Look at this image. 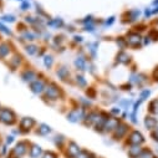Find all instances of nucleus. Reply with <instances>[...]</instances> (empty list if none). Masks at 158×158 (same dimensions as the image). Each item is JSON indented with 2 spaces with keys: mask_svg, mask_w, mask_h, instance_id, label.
<instances>
[{
  "mask_svg": "<svg viewBox=\"0 0 158 158\" xmlns=\"http://www.w3.org/2000/svg\"><path fill=\"white\" fill-rule=\"evenodd\" d=\"M30 149V143L27 141H19V143L15 144L14 148L8 154V158H23L24 156L29 154Z\"/></svg>",
  "mask_w": 158,
  "mask_h": 158,
  "instance_id": "2",
  "label": "nucleus"
},
{
  "mask_svg": "<svg viewBox=\"0 0 158 158\" xmlns=\"http://www.w3.org/2000/svg\"><path fill=\"white\" fill-rule=\"evenodd\" d=\"M128 132H130V126L126 125V123H123V122H120V125H118L117 128L113 131L112 137H113L114 141H121V139H123V138L127 137Z\"/></svg>",
  "mask_w": 158,
  "mask_h": 158,
  "instance_id": "7",
  "label": "nucleus"
},
{
  "mask_svg": "<svg viewBox=\"0 0 158 158\" xmlns=\"http://www.w3.org/2000/svg\"><path fill=\"white\" fill-rule=\"evenodd\" d=\"M138 158H156V156H154L151 151H148V149H143V152L141 153V156H139Z\"/></svg>",
  "mask_w": 158,
  "mask_h": 158,
  "instance_id": "38",
  "label": "nucleus"
},
{
  "mask_svg": "<svg viewBox=\"0 0 158 158\" xmlns=\"http://www.w3.org/2000/svg\"><path fill=\"white\" fill-rule=\"evenodd\" d=\"M46 85H48V81L44 77H41V78H37V80H35L34 82L30 84V90L35 95H43Z\"/></svg>",
  "mask_w": 158,
  "mask_h": 158,
  "instance_id": "10",
  "label": "nucleus"
},
{
  "mask_svg": "<svg viewBox=\"0 0 158 158\" xmlns=\"http://www.w3.org/2000/svg\"><path fill=\"white\" fill-rule=\"evenodd\" d=\"M86 116V110L82 108L81 106L78 107H73L71 108L67 113H66V118L67 121L72 122V123H78V122H82L84 118Z\"/></svg>",
  "mask_w": 158,
  "mask_h": 158,
  "instance_id": "4",
  "label": "nucleus"
},
{
  "mask_svg": "<svg viewBox=\"0 0 158 158\" xmlns=\"http://www.w3.org/2000/svg\"><path fill=\"white\" fill-rule=\"evenodd\" d=\"M143 39L141 37V35L137 31H131L130 34H127L126 36V41H127V46L130 48H138L141 45Z\"/></svg>",
  "mask_w": 158,
  "mask_h": 158,
  "instance_id": "12",
  "label": "nucleus"
},
{
  "mask_svg": "<svg viewBox=\"0 0 158 158\" xmlns=\"http://www.w3.org/2000/svg\"><path fill=\"white\" fill-rule=\"evenodd\" d=\"M149 95H151V91H149V90H144V91H142V92H141V98H139V100L144 101Z\"/></svg>",
  "mask_w": 158,
  "mask_h": 158,
  "instance_id": "48",
  "label": "nucleus"
},
{
  "mask_svg": "<svg viewBox=\"0 0 158 158\" xmlns=\"http://www.w3.org/2000/svg\"><path fill=\"white\" fill-rule=\"evenodd\" d=\"M14 141H15V137H14L13 135H10V136H6L5 143H6V146H10V144H13V143H14Z\"/></svg>",
  "mask_w": 158,
  "mask_h": 158,
  "instance_id": "49",
  "label": "nucleus"
},
{
  "mask_svg": "<svg viewBox=\"0 0 158 158\" xmlns=\"http://www.w3.org/2000/svg\"><path fill=\"white\" fill-rule=\"evenodd\" d=\"M76 158H96V156L89 151H81Z\"/></svg>",
  "mask_w": 158,
  "mask_h": 158,
  "instance_id": "34",
  "label": "nucleus"
},
{
  "mask_svg": "<svg viewBox=\"0 0 158 158\" xmlns=\"http://www.w3.org/2000/svg\"><path fill=\"white\" fill-rule=\"evenodd\" d=\"M84 30L87 31V32H95V30H96V24H95V23L86 24V25H84Z\"/></svg>",
  "mask_w": 158,
  "mask_h": 158,
  "instance_id": "37",
  "label": "nucleus"
},
{
  "mask_svg": "<svg viewBox=\"0 0 158 158\" xmlns=\"http://www.w3.org/2000/svg\"><path fill=\"white\" fill-rule=\"evenodd\" d=\"M101 112L102 111H96V110H91V111L86 112V116L84 118L82 123L87 127H95L101 117Z\"/></svg>",
  "mask_w": 158,
  "mask_h": 158,
  "instance_id": "5",
  "label": "nucleus"
},
{
  "mask_svg": "<svg viewBox=\"0 0 158 158\" xmlns=\"http://www.w3.org/2000/svg\"><path fill=\"white\" fill-rule=\"evenodd\" d=\"M110 113H111L113 117H118V116L121 114V108H120V107H113V108H111Z\"/></svg>",
  "mask_w": 158,
  "mask_h": 158,
  "instance_id": "42",
  "label": "nucleus"
},
{
  "mask_svg": "<svg viewBox=\"0 0 158 158\" xmlns=\"http://www.w3.org/2000/svg\"><path fill=\"white\" fill-rule=\"evenodd\" d=\"M151 137H152L156 142H158V126H157L154 130H152V132H151Z\"/></svg>",
  "mask_w": 158,
  "mask_h": 158,
  "instance_id": "46",
  "label": "nucleus"
},
{
  "mask_svg": "<svg viewBox=\"0 0 158 158\" xmlns=\"http://www.w3.org/2000/svg\"><path fill=\"white\" fill-rule=\"evenodd\" d=\"M73 65H75V67H76L78 71H86V70H87V65H89V61H87L86 56L81 54V55H78V56L75 59V61H73Z\"/></svg>",
  "mask_w": 158,
  "mask_h": 158,
  "instance_id": "16",
  "label": "nucleus"
},
{
  "mask_svg": "<svg viewBox=\"0 0 158 158\" xmlns=\"http://www.w3.org/2000/svg\"><path fill=\"white\" fill-rule=\"evenodd\" d=\"M52 142H54V144H55L57 148H61V149H62V148L66 146V143H67L65 136H62V135H56V136L52 138Z\"/></svg>",
  "mask_w": 158,
  "mask_h": 158,
  "instance_id": "26",
  "label": "nucleus"
},
{
  "mask_svg": "<svg viewBox=\"0 0 158 158\" xmlns=\"http://www.w3.org/2000/svg\"><path fill=\"white\" fill-rule=\"evenodd\" d=\"M36 126V121L32 117H23L19 121V131L20 133H29Z\"/></svg>",
  "mask_w": 158,
  "mask_h": 158,
  "instance_id": "6",
  "label": "nucleus"
},
{
  "mask_svg": "<svg viewBox=\"0 0 158 158\" xmlns=\"http://www.w3.org/2000/svg\"><path fill=\"white\" fill-rule=\"evenodd\" d=\"M148 110L152 114H158V98L151 101V103L148 106Z\"/></svg>",
  "mask_w": 158,
  "mask_h": 158,
  "instance_id": "32",
  "label": "nucleus"
},
{
  "mask_svg": "<svg viewBox=\"0 0 158 158\" xmlns=\"http://www.w3.org/2000/svg\"><path fill=\"white\" fill-rule=\"evenodd\" d=\"M43 154H44V151L40 144H36V143L30 144V149H29L30 158H41Z\"/></svg>",
  "mask_w": 158,
  "mask_h": 158,
  "instance_id": "18",
  "label": "nucleus"
},
{
  "mask_svg": "<svg viewBox=\"0 0 158 158\" xmlns=\"http://www.w3.org/2000/svg\"><path fill=\"white\" fill-rule=\"evenodd\" d=\"M96 95H97V92H96V90H95V89H92V87H90V89L87 90V96H89V98H91V100H94V98L96 97Z\"/></svg>",
  "mask_w": 158,
  "mask_h": 158,
  "instance_id": "43",
  "label": "nucleus"
},
{
  "mask_svg": "<svg viewBox=\"0 0 158 158\" xmlns=\"http://www.w3.org/2000/svg\"><path fill=\"white\" fill-rule=\"evenodd\" d=\"M158 4V0H154V2H153V5H157Z\"/></svg>",
  "mask_w": 158,
  "mask_h": 158,
  "instance_id": "53",
  "label": "nucleus"
},
{
  "mask_svg": "<svg viewBox=\"0 0 158 158\" xmlns=\"http://www.w3.org/2000/svg\"><path fill=\"white\" fill-rule=\"evenodd\" d=\"M139 15H141V11H139L138 9L130 10V11L126 13V16L128 18V19H127L128 21H135V20H137V19L139 18Z\"/></svg>",
  "mask_w": 158,
  "mask_h": 158,
  "instance_id": "30",
  "label": "nucleus"
},
{
  "mask_svg": "<svg viewBox=\"0 0 158 158\" xmlns=\"http://www.w3.org/2000/svg\"><path fill=\"white\" fill-rule=\"evenodd\" d=\"M75 82H76V85L78 87H86L87 86V80L85 78V76L81 75V73H77L75 76Z\"/></svg>",
  "mask_w": 158,
  "mask_h": 158,
  "instance_id": "29",
  "label": "nucleus"
},
{
  "mask_svg": "<svg viewBox=\"0 0 158 158\" xmlns=\"http://www.w3.org/2000/svg\"><path fill=\"white\" fill-rule=\"evenodd\" d=\"M11 51H13V46L8 41L0 43V60H5L6 57H9Z\"/></svg>",
  "mask_w": 158,
  "mask_h": 158,
  "instance_id": "17",
  "label": "nucleus"
},
{
  "mask_svg": "<svg viewBox=\"0 0 158 158\" xmlns=\"http://www.w3.org/2000/svg\"><path fill=\"white\" fill-rule=\"evenodd\" d=\"M81 23H82L84 25H86V24H90V23H95V20H94V16L90 15V16H86L84 20H81Z\"/></svg>",
  "mask_w": 158,
  "mask_h": 158,
  "instance_id": "47",
  "label": "nucleus"
},
{
  "mask_svg": "<svg viewBox=\"0 0 158 158\" xmlns=\"http://www.w3.org/2000/svg\"><path fill=\"white\" fill-rule=\"evenodd\" d=\"M46 25L50 26L51 29H61V27H64L65 23H64V20L61 18H54V19L48 20L46 21Z\"/></svg>",
  "mask_w": 158,
  "mask_h": 158,
  "instance_id": "22",
  "label": "nucleus"
},
{
  "mask_svg": "<svg viewBox=\"0 0 158 158\" xmlns=\"http://www.w3.org/2000/svg\"><path fill=\"white\" fill-rule=\"evenodd\" d=\"M97 50H98V43L91 41V43L87 44V51H89V54H90L91 57H95V56H96Z\"/></svg>",
  "mask_w": 158,
  "mask_h": 158,
  "instance_id": "28",
  "label": "nucleus"
},
{
  "mask_svg": "<svg viewBox=\"0 0 158 158\" xmlns=\"http://www.w3.org/2000/svg\"><path fill=\"white\" fill-rule=\"evenodd\" d=\"M44 98L49 102H55V101H59L64 94H62V90L61 87L55 84V82H48L46 87H45V91H44Z\"/></svg>",
  "mask_w": 158,
  "mask_h": 158,
  "instance_id": "1",
  "label": "nucleus"
},
{
  "mask_svg": "<svg viewBox=\"0 0 158 158\" xmlns=\"http://www.w3.org/2000/svg\"><path fill=\"white\" fill-rule=\"evenodd\" d=\"M40 36H41L40 32H37L36 30H29V29H26L25 31H21V34H20V39L26 43H32V41L37 40Z\"/></svg>",
  "mask_w": 158,
  "mask_h": 158,
  "instance_id": "13",
  "label": "nucleus"
},
{
  "mask_svg": "<svg viewBox=\"0 0 158 158\" xmlns=\"http://www.w3.org/2000/svg\"><path fill=\"white\" fill-rule=\"evenodd\" d=\"M118 48H120L121 50H123L125 48H127V41H126V37H117V40H116Z\"/></svg>",
  "mask_w": 158,
  "mask_h": 158,
  "instance_id": "35",
  "label": "nucleus"
},
{
  "mask_svg": "<svg viewBox=\"0 0 158 158\" xmlns=\"http://www.w3.org/2000/svg\"><path fill=\"white\" fill-rule=\"evenodd\" d=\"M126 141H127V144H130V146H142L144 143V137L141 132L132 131L127 135Z\"/></svg>",
  "mask_w": 158,
  "mask_h": 158,
  "instance_id": "8",
  "label": "nucleus"
},
{
  "mask_svg": "<svg viewBox=\"0 0 158 158\" xmlns=\"http://www.w3.org/2000/svg\"><path fill=\"white\" fill-rule=\"evenodd\" d=\"M0 20H2L3 23H14L16 20V18L11 14H6V15H3L2 18H0Z\"/></svg>",
  "mask_w": 158,
  "mask_h": 158,
  "instance_id": "36",
  "label": "nucleus"
},
{
  "mask_svg": "<svg viewBox=\"0 0 158 158\" xmlns=\"http://www.w3.org/2000/svg\"><path fill=\"white\" fill-rule=\"evenodd\" d=\"M153 78H154L156 81H158V67H157V69L153 71Z\"/></svg>",
  "mask_w": 158,
  "mask_h": 158,
  "instance_id": "52",
  "label": "nucleus"
},
{
  "mask_svg": "<svg viewBox=\"0 0 158 158\" xmlns=\"http://www.w3.org/2000/svg\"><path fill=\"white\" fill-rule=\"evenodd\" d=\"M108 118H110V114H108L107 112L102 111V112H101V117H100L98 122H97V123H96V126L94 127L96 132H100V133H102V131H103V127H105V123H106V121L108 120Z\"/></svg>",
  "mask_w": 158,
  "mask_h": 158,
  "instance_id": "19",
  "label": "nucleus"
},
{
  "mask_svg": "<svg viewBox=\"0 0 158 158\" xmlns=\"http://www.w3.org/2000/svg\"><path fill=\"white\" fill-rule=\"evenodd\" d=\"M130 105H131V101H130V100L120 101V106H122V107H130Z\"/></svg>",
  "mask_w": 158,
  "mask_h": 158,
  "instance_id": "51",
  "label": "nucleus"
},
{
  "mask_svg": "<svg viewBox=\"0 0 158 158\" xmlns=\"http://www.w3.org/2000/svg\"><path fill=\"white\" fill-rule=\"evenodd\" d=\"M73 41L76 44H81V43H84V37L81 35H75L73 36Z\"/></svg>",
  "mask_w": 158,
  "mask_h": 158,
  "instance_id": "50",
  "label": "nucleus"
},
{
  "mask_svg": "<svg viewBox=\"0 0 158 158\" xmlns=\"http://www.w3.org/2000/svg\"><path fill=\"white\" fill-rule=\"evenodd\" d=\"M30 2H29V0H23V2H21V5H20V8H21V10L23 11H26V10H29L30 9Z\"/></svg>",
  "mask_w": 158,
  "mask_h": 158,
  "instance_id": "40",
  "label": "nucleus"
},
{
  "mask_svg": "<svg viewBox=\"0 0 158 158\" xmlns=\"http://www.w3.org/2000/svg\"><path fill=\"white\" fill-rule=\"evenodd\" d=\"M56 75H57V77L60 78L61 81H67L69 78H70V70L66 67V66H60V67H57V70H56Z\"/></svg>",
  "mask_w": 158,
  "mask_h": 158,
  "instance_id": "21",
  "label": "nucleus"
},
{
  "mask_svg": "<svg viewBox=\"0 0 158 158\" xmlns=\"http://www.w3.org/2000/svg\"><path fill=\"white\" fill-rule=\"evenodd\" d=\"M25 51L27 55L30 56H35V55H39V46L35 45V44H26L25 45Z\"/></svg>",
  "mask_w": 158,
  "mask_h": 158,
  "instance_id": "27",
  "label": "nucleus"
},
{
  "mask_svg": "<svg viewBox=\"0 0 158 158\" xmlns=\"http://www.w3.org/2000/svg\"><path fill=\"white\" fill-rule=\"evenodd\" d=\"M114 23V16H110L103 21V26H111Z\"/></svg>",
  "mask_w": 158,
  "mask_h": 158,
  "instance_id": "45",
  "label": "nucleus"
},
{
  "mask_svg": "<svg viewBox=\"0 0 158 158\" xmlns=\"http://www.w3.org/2000/svg\"><path fill=\"white\" fill-rule=\"evenodd\" d=\"M130 61H131V56H130L125 50H121L120 52L117 54V56H116V62H117V64L128 65Z\"/></svg>",
  "mask_w": 158,
  "mask_h": 158,
  "instance_id": "20",
  "label": "nucleus"
},
{
  "mask_svg": "<svg viewBox=\"0 0 158 158\" xmlns=\"http://www.w3.org/2000/svg\"><path fill=\"white\" fill-rule=\"evenodd\" d=\"M120 120H118L117 117H111L110 116V118L106 121V123H105V127H103V131H102V133H106V135H112L113 133V131L117 128V126L120 125Z\"/></svg>",
  "mask_w": 158,
  "mask_h": 158,
  "instance_id": "14",
  "label": "nucleus"
},
{
  "mask_svg": "<svg viewBox=\"0 0 158 158\" xmlns=\"http://www.w3.org/2000/svg\"><path fill=\"white\" fill-rule=\"evenodd\" d=\"M81 151V147L73 141H69L65 146V156L67 158H76Z\"/></svg>",
  "mask_w": 158,
  "mask_h": 158,
  "instance_id": "9",
  "label": "nucleus"
},
{
  "mask_svg": "<svg viewBox=\"0 0 158 158\" xmlns=\"http://www.w3.org/2000/svg\"><path fill=\"white\" fill-rule=\"evenodd\" d=\"M18 2H23V0H18Z\"/></svg>",
  "mask_w": 158,
  "mask_h": 158,
  "instance_id": "54",
  "label": "nucleus"
},
{
  "mask_svg": "<svg viewBox=\"0 0 158 158\" xmlns=\"http://www.w3.org/2000/svg\"><path fill=\"white\" fill-rule=\"evenodd\" d=\"M41 158H59V156H57V153H55L52 151H48V152H44Z\"/></svg>",
  "mask_w": 158,
  "mask_h": 158,
  "instance_id": "39",
  "label": "nucleus"
},
{
  "mask_svg": "<svg viewBox=\"0 0 158 158\" xmlns=\"http://www.w3.org/2000/svg\"><path fill=\"white\" fill-rule=\"evenodd\" d=\"M54 62H55V60H54V57H52V55H45L44 56V59H43V64H44V66L46 67V69H51L52 67V65H54Z\"/></svg>",
  "mask_w": 158,
  "mask_h": 158,
  "instance_id": "31",
  "label": "nucleus"
},
{
  "mask_svg": "<svg viewBox=\"0 0 158 158\" xmlns=\"http://www.w3.org/2000/svg\"><path fill=\"white\" fill-rule=\"evenodd\" d=\"M21 64H23V56L20 55V54H13L10 57H9V60H8V66L13 70V71H15V70H18L20 66H21Z\"/></svg>",
  "mask_w": 158,
  "mask_h": 158,
  "instance_id": "15",
  "label": "nucleus"
},
{
  "mask_svg": "<svg viewBox=\"0 0 158 158\" xmlns=\"http://www.w3.org/2000/svg\"><path fill=\"white\" fill-rule=\"evenodd\" d=\"M0 108H2V107H0Z\"/></svg>",
  "mask_w": 158,
  "mask_h": 158,
  "instance_id": "55",
  "label": "nucleus"
},
{
  "mask_svg": "<svg viewBox=\"0 0 158 158\" xmlns=\"http://www.w3.org/2000/svg\"><path fill=\"white\" fill-rule=\"evenodd\" d=\"M16 122H18V117L13 110L8 107L0 108V123L6 125V126H13Z\"/></svg>",
  "mask_w": 158,
  "mask_h": 158,
  "instance_id": "3",
  "label": "nucleus"
},
{
  "mask_svg": "<svg viewBox=\"0 0 158 158\" xmlns=\"http://www.w3.org/2000/svg\"><path fill=\"white\" fill-rule=\"evenodd\" d=\"M78 103H80V106L82 108H85V110L92 106V101L89 100V98H86V97H80V98H78Z\"/></svg>",
  "mask_w": 158,
  "mask_h": 158,
  "instance_id": "33",
  "label": "nucleus"
},
{
  "mask_svg": "<svg viewBox=\"0 0 158 158\" xmlns=\"http://www.w3.org/2000/svg\"><path fill=\"white\" fill-rule=\"evenodd\" d=\"M51 131H52L51 127L49 125H46V123H40L37 126V130H36L37 135H40V136H48V135L51 133Z\"/></svg>",
  "mask_w": 158,
  "mask_h": 158,
  "instance_id": "25",
  "label": "nucleus"
},
{
  "mask_svg": "<svg viewBox=\"0 0 158 158\" xmlns=\"http://www.w3.org/2000/svg\"><path fill=\"white\" fill-rule=\"evenodd\" d=\"M157 125H158V121H157V118H154L153 116H147L144 118V126H146L147 130L152 131L157 127Z\"/></svg>",
  "mask_w": 158,
  "mask_h": 158,
  "instance_id": "24",
  "label": "nucleus"
},
{
  "mask_svg": "<svg viewBox=\"0 0 158 158\" xmlns=\"http://www.w3.org/2000/svg\"><path fill=\"white\" fill-rule=\"evenodd\" d=\"M142 152H143L142 146H130V148L127 151V153L131 158H138Z\"/></svg>",
  "mask_w": 158,
  "mask_h": 158,
  "instance_id": "23",
  "label": "nucleus"
},
{
  "mask_svg": "<svg viewBox=\"0 0 158 158\" xmlns=\"http://www.w3.org/2000/svg\"><path fill=\"white\" fill-rule=\"evenodd\" d=\"M20 76H21V80H23L24 82H26V84L30 85L31 82H34L35 80H37L40 75H39L37 71H35V70H32V69H25V70L21 71Z\"/></svg>",
  "mask_w": 158,
  "mask_h": 158,
  "instance_id": "11",
  "label": "nucleus"
},
{
  "mask_svg": "<svg viewBox=\"0 0 158 158\" xmlns=\"http://www.w3.org/2000/svg\"><path fill=\"white\" fill-rule=\"evenodd\" d=\"M0 32H3V34H5V35H11V30L8 29L3 23H0Z\"/></svg>",
  "mask_w": 158,
  "mask_h": 158,
  "instance_id": "41",
  "label": "nucleus"
},
{
  "mask_svg": "<svg viewBox=\"0 0 158 158\" xmlns=\"http://www.w3.org/2000/svg\"><path fill=\"white\" fill-rule=\"evenodd\" d=\"M148 37L152 39V40H157L158 39V30H151L148 34Z\"/></svg>",
  "mask_w": 158,
  "mask_h": 158,
  "instance_id": "44",
  "label": "nucleus"
}]
</instances>
